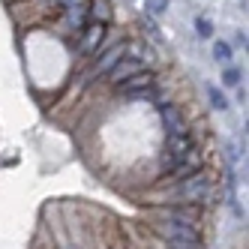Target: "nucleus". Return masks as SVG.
I'll list each match as a JSON object with an SVG mask.
<instances>
[{"label": "nucleus", "instance_id": "f257e3e1", "mask_svg": "<svg viewBox=\"0 0 249 249\" xmlns=\"http://www.w3.org/2000/svg\"><path fill=\"white\" fill-rule=\"evenodd\" d=\"M210 192H213L210 177L201 168V171H195L192 177H186V180L174 183V189H162L156 195L153 204L156 207H165V204H195V207H201V204H207Z\"/></svg>", "mask_w": 249, "mask_h": 249}, {"label": "nucleus", "instance_id": "f03ea898", "mask_svg": "<svg viewBox=\"0 0 249 249\" xmlns=\"http://www.w3.org/2000/svg\"><path fill=\"white\" fill-rule=\"evenodd\" d=\"M150 231H153V237L165 240V243H171V240L204 243V240H201V228L186 225V222H171V219H156V216H153V225H150Z\"/></svg>", "mask_w": 249, "mask_h": 249}, {"label": "nucleus", "instance_id": "7ed1b4c3", "mask_svg": "<svg viewBox=\"0 0 249 249\" xmlns=\"http://www.w3.org/2000/svg\"><path fill=\"white\" fill-rule=\"evenodd\" d=\"M156 219H171V222H186L201 228V210L195 204H165V207H156L153 210Z\"/></svg>", "mask_w": 249, "mask_h": 249}, {"label": "nucleus", "instance_id": "20e7f679", "mask_svg": "<svg viewBox=\"0 0 249 249\" xmlns=\"http://www.w3.org/2000/svg\"><path fill=\"white\" fill-rule=\"evenodd\" d=\"M123 57H126V42H114L111 48H105L102 54H96V63H93V69H90V78H96V75H108Z\"/></svg>", "mask_w": 249, "mask_h": 249}, {"label": "nucleus", "instance_id": "39448f33", "mask_svg": "<svg viewBox=\"0 0 249 249\" xmlns=\"http://www.w3.org/2000/svg\"><path fill=\"white\" fill-rule=\"evenodd\" d=\"M105 24H96V21H87L84 24V30L78 33L81 36V42H78V51L81 54H96L99 51V45H102V39H105Z\"/></svg>", "mask_w": 249, "mask_h": 249}, {"label": "nucleus", "instance_id": "423d86ee", "mask_svg": "<svg viewBox=\"0 0 249 249\" xmlns=\"http://www.w3.org/2000/svg\"><path fill=\"white\" fill-rule=\"evenodd\" d=\"M153 81H156V72H153V69H141V72L123 78V81L114 84V87H117L123 96H129V93H138V90H147V87H153Z\"/></svg>", "mask_w": 249, "mask_h": 249}, {"label": "nucleus", "instance_id": "0eeeda50", "mask_svg": "<svg viewBox=\"0 0 249 249\" xmlns=\"http://www.w3.org/2000/svg\"><path fill=\"white\" fill-rule=\"evenodd\" d=\"M162 123H165L168 135H189V123L177 105H162Z\"/></svg>", "mask_w": 249, "mask_h": 249}, {"label": "nucleus", "instance_id": "6e6552de", "mask_svg": "<svg viewBox=\"0 0 249 249\" xmlns=\"http://www.w3.org/2000/svg\"><path fill=\"white\" fill-rule=\"evenodd\" d=\"M87 18L108 27V24L114 21V9H111L108 0H87Z\"/></svg>", "mask_w": 249, "mask_h": 249}, {"label": "nucleus", "instance_id": "1a4fd4ad", "mask_svg": "<svg viewBox=\"0 0 249 249\" xmlns=\"http://www.w3.org/2000/svg\"><path fill=\"white\" fill-rule=\"evenodd\" d=\"M135 72H141V60H132V57H123L111 72H108V78L114 81V84H120L123 78H129V75H135Z\"/></svg>", "mask_w": 249, "mask_h": 249}, {"label": "nucleus", "instance_id": "9d476101", "mask_svg": "<svg viewBox=\"0 0 249 249\" xmlns=\"http://www.w3.org/2000/svg\"><path fill=\"white\" fill-rule=\"evenodd\" d=\"M213 57L222 60V63H228V60H231V45L222 42V39H216V42H213Z\"/></svg>", "mask_w": 249, "mask_h": 249}, {"label": "nucleus", "instance_id": "9b49d317", "mask_svg": "<svg viewBox=\"0 0 249 249\" xmlns=\"http://www.w3.org/2000/svg\"><path fill=\"white\" fill-rule=\"evenodd\" d=\"M207 96H210V105H213L216 111H225V108H228V99L216 90V87H207Z\"/></svg>", "mask_w": 249, "mask_h": 249}, {"label": "nucleus", "instance_id": "f8f14e48", "mask_svg": "<svg viewBox=\"0 0 249 249\" xmlns=\"http://www.w3.org/2000/svg\"><path fill=\"white\" fill-rule=\"evenodd\" d=\"M195 30H198L201 39H210V36H213V24L204 18V15H198V18H195Z\"/></svg>", "mask_w": 249, "mask_h": 249}, {"label": "nucleus", "instance_id": "ddd939ff", "mask_svg": "<svg viewBox=\"0 0 249 249\" xmlns=\"http://www.w3.org/2000/svg\"><path fill=\"white\" fill-rule=\"evenodd\" d=\"M240 78H243V75H240V69H234V66L225 69V75H222V81H225L228 87H237V84H240Z\"/></svg>", "mask_w": 249, "mask_h": 249}, {"label": "nucleus", "instance_id": "4468645a", "mask_svg": "<svg viewBox=\"0 0 249 249\" xmlns=\"http://www.w3.org/2000/svg\"><path fill=\"white\" fill-rule=\"evenodd\" d=\"M147 9H150V15H162L168 9V0H147Z\"/></svg>", "mask_w": 249, "mask_h": 249}, {"label": "nucleus", "instance_id": "2eb2a0df", "mask_svg": "<svg viewBox=\"0 0 249 249\" xmlns=\"http://www.w3.org/2000/svg\"><path fill=\"white\" fill-rule=\"evenodd\" d=\"M84 249H90V246H84Z\"/></svg>", "mask_w": 249, "mask_h": 249}]
</instances>
